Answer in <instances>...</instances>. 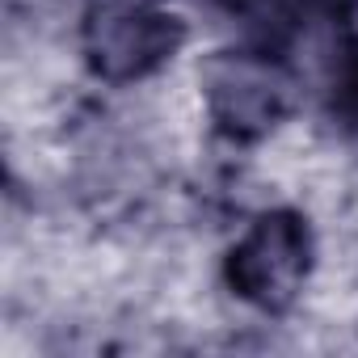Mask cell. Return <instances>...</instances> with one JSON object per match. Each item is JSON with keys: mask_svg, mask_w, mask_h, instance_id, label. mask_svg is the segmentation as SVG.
<instances>
[{"mask_svg": "<svg viewBox=\"0 0 358 358\" xmlns=\"http://www.w3.org/2000/svg\"><path fill=\"white\" fill-rule=\"evenodd\" d=\"M186 26L164 0H97L85 17V55L101 80L127 85L169 64Z\"/></svg>", "mask_w": 358, "mask_h": 358, "instance_id": "6da1fadb", "label": "cell"}, {"mask_svg": "<svg viewBox=\"0 0 358 358\" xmlns=\"http://www.w3.org/2000/svg\"><path fill=\"white\" fill-rule=\"evenodd\" d=\"M308 266H312L308 224L295 211H270L228 253V287L262 312H282L295 303Z\"/></svg>", "mask_w": 358, "mask_h": 358, "instance_id": "7a4b0ae2", "label": "cell"}, {"mask_svg": "<svg viewBox=\"0 0 358 358\" xmlns=\"http://www.w3.org/2000/svg\"><path fill=\"white\" fill-rule=\"evenodd\" d=\"M203 97L215 118V127L232 139H257L266 135L282 110H287V85L282 76L245 51H220L203 68Z\"/></svg>", "mask_w": 358, "mask_h": 358, "instance_id": "3957f363", "label": "cell"}, {"mask_svg": "<svg viewBox=\"0 0 358 358\" xmlns=\"http://www.w3.org/2000/svg\"><path fill=\"white\" fill-rule=\"evenodd\" d=\"M329 110L337 122L358 127V38H345L329 68Z\"/></svg>", "mask_w": 358, "mask_h": 358, "instance_id": "277c9868", "label": "cell"}, {"mask_svg": "<svg viewBox=\"0 0 358 358\" xmlns=\"http://www.w3.org/2000/svg\"><path fill=\"white\" fill-rule=\"evenodd\" d=\"M207 5H220V9H241L245 0H207Z\"/></svg>", "mask_w": 358, "mask_h": 358, "instance_id": "5b68a950", "label": "cell"}]
</instances>
